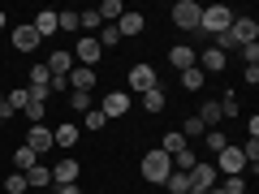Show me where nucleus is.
Listing matches in <instances>:
<instances>
[{
	"instance_id": "nucleus-1",
	"label": "nucleus",
	"mask_w": 259,
	"mask_h": 194,
	"mask_svg": "<svg viewBox=\"0 0 259 194\" xmlns=\"http://www.w3.org/2000/svg\"><path fill=\"white\" fill-rule=\"evenodd\" d=\"M229 26H233V9H229V5H207L194 35H212V39H216V35H225Z\"/></svg>"
},
{
	"instance_id": "nucleus-2",
	"label": "nucleus",
	"mask_w": 259,
	"mask_h": 194,
	"mask_svg": "<svg viewBox=\"0 0 259 194\" xmlns=\"http://www.w3.org/2000/svg\"><path fill=\"white\" fill-rule=\"evenodd\" d=\"M168 173H173V160H168L160 147L143 156V177H147L151 185H164V177H168Z\"/></svg>"
},
{
	"instance_id": "nucleus-3",
	"label": "nucleus",
	"mask_w": 259,
	"mask_h": 194,
	"mask_svg": "<svg viewBox=\"0 0 259 194\" xmlns=\"http://www.w3.org/2000/svg\"><path fill=\"white\" fill-rule=\"evenodd\" d=\"M225 35H229L238 47H242V43H259V22L250 18V13H233V26L225 30Z\"/></svg>"
},
{
	"instance_id": "nucleus-4",
	"label": "nucleus",
	"mask_w": 259,
	"mask_h": 194,
	"mask_svg": "<svg viewBox=\"0 0 259 194\" xmlns=\"http://www.w3.org/2000/svg\"><path fill=\"white\" fill-rule=\"evenodd\" d=\"M74 65H87V69H95L100 65V56H104V47L95 43V35H78V43H74Z\"/></svg>"
},
{
	"instance_id": "nucleus-5",
	"label": "nucleus",
	"mask_w": 259,
	"mask_h": 194,
	"mask_svg": "<svg viewBox=\"0 0 259 194\" xmlns=\"http://www.w3.org/2000/svg\"><path fill=\"white\" fill-rule=\"evenodd\" d=\"M199 18H203V5H194V0H177L173 5V22L182 30H199Z\"/></svg>"
},
{
	"instance_id": "nucleus-6",
	"label": "nucleus",
	"mask_w": 259,
	"mask_h": 194,
	"mask_svg": "<svg viewBox=\"0 0 259 194\" xmlns=\"http://www.w3.org/2000/svg\"><path fill=\"white\" fill-rule=\"evenodd\" d=\"M216 168H221L225 177H242V173H246V156H242V147H225L221 156H216Z\"/></svg>"
},
{
	"instance_id": "nucleus-7",
	"label": "nucleus",
	"mask_w": 259,
	"mask_h": 194,
	"mask_svg": "<svg viewBox=\"0 0 259 194\" xmlns=\"http://www.w3.org/2000/svg\"><path fill=\"white\" fill-rule=\"evenodd\" d=\"M78 173H82L78 160H74V156H61V160L52 164V185H78Z\"/></svg>"
},
{
	"instance_id": "nucleus-8",
	"label": "nucleus",
	"mask_w": 259,
	"mask_h": 194,
	"mask_svg": "<svg viewBox=\"0 0 259 194\" xmlns=\"http://www.w3.org/2000/svg\"><path fill=\"white\" fill-rule=\"evenodd\" d=\"M130 91H151V86H160V78H156V69H151V65H134V69H130Z\"/></svg>"
},
{
	"instance_id": "nucleus-9",
	"label": "nucleus",
	"mask_w": 259,
	"mask_h": 194,
	"mask_svg": "<svg viewBox=\"0 0 259 194\" xmlns=\"http://www.w3.org/2000/svg\"><path fill=\"white\" fill-rule=\"evenodd\" d=\"M194 65H199L203 74H225V69H229V56L216 52V47H203V52L194 56Z\"/></svg>"
},
{
	"instance_id": "nucleus-10",
	"label": "nucleus",
	"mask_w": 259,
	"mask_h": 194,
	"mask_svg": "<svg viewBox=\"0 0 259 194\" xmlns=\"http://www.w3.org/2000/svg\"><path fill=\"white\" fill-rule=\"evenodd\" d=\"M9 39H13V47H18V52H35V47L44 43V39L35 35V26H30V22H22V26H13V30H9Z\"/></svg>"
},
{
	"instance_id": "nucleus-11",
	"label": "nucleus",
	"mask_w": 259,
	"mask_h": 194,
	"mask_svg": "<svg viewBox=\"0 0 259 194\" xmlns=\"http://www.w3.org/2000/svg\"><path fill=\"white\" fill-rule=\"evenodd\" d=\"M26 147L44 160V151H52V129H48V125H30L26 129Z\"/></svg>"
},
{
	"instance_id": "nucleus-12",
	"label": "nucleus",
	"mask_w": 259,
	"mask_h": 194,
	"mask_svg": "<svg viewBox=\"0 0 259 194\" xmlns=\"http://www.w3.org/2000/svg\"><path fill=\"white\" fill-rule=\"evenodd\" d=\"M100 112H104V117H125V112H130V91H108L104 104H100Z\"/></svg>"
},
{
	"instance_id": "nucleus-13",
	"label": "nucleus",
	"mask_w": 259,
	"mask_h": 194,
	"mask_svg": "<svg viewBox=\"0 0 259 194\" xmlns=\"http://www.w3.org/2000/svg\"><path fill=\"white\" fill-rule=\"evenodd\" d=\"M95 82H100V78H95V69H87V65H74V69H69V91H87L91 95Z\"/></svg>"
},
{
	"instance_id": "nucleus-14",
	"label": "nucleus",
	"mask_w": 259,
	"mask_h": 194,
	"mask_svg": "<svg viewBox=\"0 0 259 194\" xmlns=\"http://www.w3.org/2000/svg\"><path fill=\"white\" fill-rule=\"evenodd\" d=\"M190 185H194V190H212V185H216V164L199 160V164L190 168Z\"/></svg>"
},
{
	"instance_id": "nucleus-15",
	"label": "nucleus",
	"mask_w": 259,
	"mask_h": 194,
	"mask_svg": "<svg viewBox=\"0 0 259 194\" xmlns=\"http://www.w3.org/2000/svg\"><path fill=\"white\" fill-rule=\"evenodd\" d=\"M69 69H74V56H69V47H56V52L48 56V74H52V78H69Z\"/></svg>"
},
{
	"instance_id": "nucleus-16",
	"label": "nucleus",
	"mask_w": 259,
	"mask_h": 194,
	"mask_svg": "<svg viewBox=\"0 0 259 194\" xmlns=\"http://www.w3.org/2000/svg\"><path fill=\"white\" fill-rule=\"evenodd\" d=\"M52 147H61V151H74L78 147V125H74V121H65V125L52 129Z\"/></svg>"
},
{
	"instance_id": "nucleus-17",
	"label": "nucleus",
	"mask_w": 259,
	"mask_h": 194,
	"mask_svg": "<svg viewBox=\"0 0 259 194\" xmlns=\"http://www.w3.org/2000/svg\"><path fill=\"white\" fill-rule=\"evenodd\" d=\"M160 151H164L168 160H177V156H182V151H190V142L182 138V129H168L164 138H160Z\"/></svg>"
},
{
	"instance_id": "nucleus-18",
	"label": "nucleus",
	"mask_w": 259,
	"mask_h": 194,
	"mask_svg": "<svg viewBox=\"0 0 259 194\" xmlns=\"http://www.w3.org/2000/svg\"><path fill=\"white\" fill-rule=\"evenodd\" d=\"M194 56H199V52H194L190 43H177V47H168V65H173L177 74H182V69H190V65H194Z\"/></svg>"
},
{
	"instance_id": "nucleus-19",
	"label": "nucleus",
	"mask_w": 259,
	"mask_h": 194,
	"mask_svg": "<svg viewBox=\"0 0 259 194\" xmlns=\"http://www.w3.org/2000/svg\"><path fill=\"white\" fill-rule=\"evenodd\" d=\"M143 13H121L117 18V30H121V39H134V35H143Z\"/></svg>"
},
{
	"instance_id": "nucleus-20",
	"label": "nucleus",
	"mask_w": 259,
	"mask_h": 194,
	"mask_svg": "<svg viewBox=\"0 0 259 194\" xmlns=\"http://www.w3.org/2000/svg\"><path fill=\"white\" fill-rule=\"evenodd\" d=\"M194 117H199V121H203V129H216V125H221V104H216V100H203V104H199V112H194Z\"/></svg>"
},
{
	"instance_id": "nucleus-21",
	"label": "nucleus",
	"mask_w": 259,
	"mask_h": 194,
	"mask_svg": "<svg viewBox=\"0 0 259 194\" xmlns=\"http://www.w3.org/2000/svg\"><path fill=\"white\" fill-rule=\"evenodd\" d=\"M164 190H168V194H190V190H194V185H190V173L173 168V173L164 177Z\"/></svg>"
},
{
	"instance_id": "nucleus-22",
	"label": "nucleus",
	"mask_w": 259,
	"mask_h": 194,
	"mask_svg": "<svg viewBox=\"0 0 259 194\" xmlns=\"http://www.w3.org/2000/svg\"><path fill=\"white\" fill-rule=\"evenodd\" d=\"M30 26H35V35H39V39L56 35V9H44V13H35V22H30Z\"/></svg>"
},
{
	"instance_id": "nucleus-23",
	"label": "nucleus",
	"mask_w": 259,
	"mask_h": 194,
	"mask_svg": "<svg viewBox=\"0 0 259 194\" xmlns=\"http://www.w3.org/2000/svg\"><path fill=\"white\" fill-rule=\"evenodd\" d=\"M22 177H26V185H39V190H44V185H52V168H48L44 160H39L35 168H26Z\"/></svg>"
},
{
	"instance_id": "nucleus-24",
	"label": "nucleus",
	"mask_w": 259,
	"mask_h": 194,
	"mask_svg": "<svg viewBox=\"0 0 259 194\" xmlns=\"http://www.w3.org/2000/svg\"><path fill=\"white\" fill-rule=\"evenodd\" d=\"M35 164H39V156L26 147V142H22V147L13 151V173H26V168H35Z\"/></svg>"
},
{
	"instance_id": "nucleus-25",
	"label": "nucleus",
	"mask_w": 259,
	"mask_h": 194,
	"mask_svg": "<svg viewBox=\"0 0 259 194\" xmlns=\"http://www.w3.org/2000/svg\"><path fill=\"white\" fill-rule=\"evenodd\" d=\"M95 43H100L104 52H117V43H121V30H117V26H100V30H95Z\"/></svg>"
},
{
	"instance_id": "nucleus-26",
	"label": "nucleus",
	"mask_w": 259,
	"mask_h": 194,
	"mask_svg": "<svg viewBox=\"0 0 259 194\" xmlns=\"http://www.w3.org/2000/svg\"><path fill=\"white\" fill-rule=\"evenodd\" d=\"M164 104H168L164 86H151V91H143V108H147V112H164Z\"/></svg>"
},
{
	"instance_id": "nucleus-27",
	"label": "nucleus",
	"mask_w": 259,
	"mask_h": 194,
	"mask_svg": "<svg viewBox=\"0 0 259 194\" xmlns=\"http://www.w3.org/2000/svg\"><path fill=\"white\" fill-rule=\"evenodd\" d=\"M203 82H207V74L199 69V65H190V69H182V86H186V91H203Z\"/></svg>"
},
{
	"instance_id": "nucleus-28",
	"label": "nucleus",
	"mask_w": 259,
	"mask_h": 194,
	"mask_svg": "<svg viewBox=\"0 0 259 194\" xmlns=\"http://www.w3.org/2000/svg\"><path fill=\"white\" fill-rule=\"evenodd\" d=\"M26 104H30V91H26V86H13V91L9 95H5V108H9V112H26Z\"/></svg>"
},
{
	"instance_id": "nucleus-29",
	"label": "nucleus",
	"mask_w": 259,
	"mask_h": 194,
	"mask_svg": "<svg viewBox=\"0 0 259 194\" xmlns=\"http://www.w3.org/2000/svg\"><path fill=\"white\" fill-rule=\"evenodd\" d=\"M56 30L78 35V13H74V9H56Z\"/></svg>"
},
{
	"instance_id": "nucleus-30",
	"label": "nucleus",
	"mask_w": 259,
	"mask_h": 194,
	"mask_svg": "<svg viewBox=\"0 0 259 194\" xmlns=\"http://www.w3.org/2000/svg\"><path fill=\"white\" fill-rule=\"evenodd\" d=\"M203 147L212 151V156H221V151L229 147V138H225V129H207V134H203Z\"/></svg>"
},
{
	"instance_id": "nucleus-31",
	"label": "nucleus",
	"mask_w": 259,
	"mask_h": 194,
	"mask_svg": "<svg viewBox=\"0 0 259 194\" xmlns=\"http://www.w3.org/2000/svg\"><path fill=\"white\" fill-rule=\"evenodd\" d=\"M26 86H48V91H52V74H48V65H30Z\"/></svg>"
},
{
	"instance_id": "nucleus-32",
	"label": "nucleus",
	"mask_w": 259,
	"mask_h": 194,
	"mask_svg": "<svg viewBox=\"0 0 259 194\" xmlns=\"http://www.w3.org/2000/svg\"><path fill=\"white\" fill-rule=\"evenodd\" d=\"M100 26H104V22H100V13H95V9H82V13H78V30H87V35H95Z\"/></svg>"
},
{
	"instance_id": "nucleus-33",
	"label": "nucleus",
	"mask_w": 259,
	"mask_h": 194,
	"mask_svg": "<svg viewBox=\"0 0 259 194\" xmlns=\"http://www.w3.org/2000/svg\"><path fill=\"white\" fill-rule=\"evenodd\" d=\"M203 134H207V129H203V121H199V117H186L182 121V138L186 142H190V138H203Z\"/></svg>"
},
{
	"instance_id": "nucleus-34",
	"label": "nucleus",
	"mask_w": 259,
	"mask_h": 194,
	"mask_svg": "<svg viewBox=\"0 0 259 194\" xmlns=\"http://www.w3.org/2000/svg\"><path fill=\"white\" fill-rule=\"evenodd\" d=\"M69 108H74V112H91L95 104H91V95H87V91H69Z\"/></svg>"
},
{
	"instance_id": "nucleus-35",
	"label": "nucleus",
	"mask_w": 259,
	"mask_h": 194,
	"mask_svg": "<svg viewBox=\"0 0 259 194\" xmlns=\"http://www.w3.org/2000/svg\"><path fill=\"white\" fill-rule=\"evenodd\" d=\"M82 125H87V129L95 134V129H104V125H108V117H104L100 108H91V112H82Z\"/></svg>"
},
{
	"instance_id": "nucleus-36",
	"label": "nucleus",
	"mask_w": 259,
	"mask_h": 194,
	"mask_svg": "<svg viewBox=\"0 0 259 194\" xmlns=\"http://www.w3.org/2000/svg\"><path fill=\"white\" fill-rule=\"evenodd\" d=\"M5 190H9V194H26L30 185H26V177H22V173H9V177H5Z\"/></svg>"
},
{
	"instance_id": "nucleus-37",
	"label": "nucleus",
	"mask_w": 259,
	"mask_h": 194,
	"mask_svg": "<svg viewBox=\"0 0 259 194\" xmlns=\"http://www.w3.org/2000/svg\"><path fill=\"white\" fill-rule=\"evenodd\" d=\"M242 156H246L250 173H255V168H259V138H246V147H242Z\"/></svg>"
},
{
	"instance_id": "nucleus-38",
	"label": "nucleus",
	"mask_w": 259,
	"mask_h": 194,
	"mask_svg": "<svg viewBox=\"0 0 259 194\" xmlns=\"http://www.w3.org/2000/svg\"><path fill=\"white\" fill-rule=\"evenodd\" d=\"M225 194H246V177H225Z\"/></svg>"
},
{
	"instance_id": "nucleus-39",
	"label": "nucleus",
	"mask_w": 259,
	"mask_h": 194,
	"mask_svg": "<svg viewBox=\"0 0 259 194\" xmlns=\"http://www.w3.org/2000/svg\"><path fill=\"white\" fill-rule=\"evenodd\" d=\"M221 117H238V95H233V91H225V100H221Z\"/></svg>"
},
{
	"instance_id": "nucleus-40",
	"label": "nucleus",
	"mask_w": 259,
	"mask_h": 194,
	"mask_svg": "<svg viewBox=\"0 0 259 194\" xmlns=\"http://www.w3.org/2000/svg\"><path fill=\"white\" fill-rule=\"evenodd\" d=\"M238 52H242V61H246V65H259V43H242Z\"/></svg>"
},
{
	"instance_id": "nucleus-41",
	"label": "nucleus",
	"mask_w": 259,
	"mask_h": 194,
	"mask_svg": "<svg viewBox=\"0 0 259 194\" xmlns=\"http://www.w3.org/2000/svg\"><path fill=\"white\" fill-rule=\"evenodd\" d=\"M242 82H250V86H259V65H246V69H242Z\"/></svg>"
},
{
	"instance_id": "nucleus-42",
	"label": "nucleus",
	"mask_w": 259,
	"mask_h": 194,
	"mask_svg": "<svg viewBox=\"0 0 259 194\" xmlns=\"http://www.w3.org/2000/svg\"><path fill=\"white\" fill-rule=\"evenodd\" d=\"M56 194H82L78 185H56Z\"/></svg>"
},
{
	"instance_id": "nucleus-43",
	"label": "nucleus",
	"mask_w": 259,
	"mask_h": 194,
	"mask_svg": "<svg viewBox=\"0 0 259 194\" xmlns=\"http://www.w3.org/2000/svg\"><path fill=\"white\" fill-rule=\"evenodd\" d=\"M9 117H13V112H9V108H0V129H5V121H9Z\"/></svg>"
},
{
	"instance_id": "nucleus-44",
	"label": "nucleus",
	"mask_w": 259,
	"mask_h": 194,
	"mask_svg": "<svg viewBox=\"0 0 259 194\" xmlns=\"http://www.w3.org/2000/svg\"><path fill=\"white\" fill-rule=\"evenodd\" d=\"M5 26H9V13H5V9H0V30H5Z\"/></svg>"
},
{
	"instance_id": "nucleus-45",
	"label": "nucleus",
	"mask_w": 259,
	"mask_h": 194,
	"mask_svg": "<svg viewBox=\"0 0 259 194\" xmlns=\"http://www.w3.org/2000/svg\"><path fill=\"white\" fill-rule=\"evenodd\" d=\"M0 108H5V91H0Z\"/></svg>"
},
{
	"instance_id": "nucleus-46",
	"label": "nucleus",
	"mask_w": 259,
	"mask_h": 194,
	"mask_svg": "<svg viewBox=\"0 0 259 194\" xmlns=\"http://www.w3.org/2000/svg\"><path fill=\"white\" fill-rule=\"evenodd\" d=\"M190 194H207V190H190Z\"/></svg>"
}]
</instances>
